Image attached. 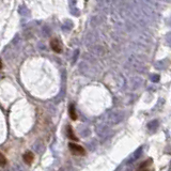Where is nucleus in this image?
<instances>
[{"instance_id":"20e7f679","label":"nucleus","mask_w":171,"mask_h":171,"mask_svg":"<svg viewBox=\"0 0 171 171\" xmlns=\"http://www.w3.org/2000/svg\"><path fill=\"white\" fill-rule=\"evenodd\" d=\"M66 134H68V139L73 140V141H77L78 138L74 135V131H73V128L71 127V126H68V128H66Z\"/></svg>"},{"instance_id":"6e6552de","label":"nucleus","mask_w":171,"mask_h":171,"mask_svg":"<svg viewBox=\"0 0 171 171\" xmlns=\"http://www.w3.org/2000/svg\"><path fill=\"white\" fill-rule=\"evenodd\" d=\"M70 11H71V14H73V15H75V16L80 15V12H79V10H78L77 8H72Z\"/></svg>"},{"instance_id":"f257e3e1","label":"nucleus","mask_w":171,"mask_h":171,"mask_svg":"<svg viewBox=\"0 0 171 171\" xmlns=\"http://www.w3.org/2000/svg\"><path fill=\"white\" fill-rule=\"evenodd\" d=\"M70 150L74 155H84L86 151L81 146H78L76 143H70Z\"/></svg>"},{"instance_id":"7ed1b4c3","label":"nucleus","mask_w":171,"mask_h":171,"mask_svg":"<svg viewBox=\"0 0 171 171\" xmlns=\"http://www.w3.org/2000/svg\"><path fill=\"white\" fill-rule=\"evenodd\" d=\"M23 158H24V162H25L27 165H31L32 162H33V159H34L33 153L26 152L25 154H24V156H23Z\"/></svg>"},{"instance_id":"1a4fd4ad","label":"nucleus","mask_w":171,"mask_h":171,"mask_svg":"<svg viewBox=\"0 0 171 171\" xmlns=\"http://www.w3.org/2000/svg\"><path fill=\"white\" fill-rule=\"evenodd\" d=\"M68 3H70L71 6H74L75 3H76V0H68Z\"/></svg>"},{"instance_id":"9d476101","label":"nucleus","mask_w":171,"mask_h":171,"mask_svg":"<svg viewBox=\"0 0 171 171\" xmlns=\"http://www.w3.org/2000/svg\"><path fill=\"white\" fill-rule=\"evenodd\" d=\"M139 171H150V170H148V169H144V168H140Z\"/></svg>"},{"instance_id":"423d86ee","label":"nucleus","mask_w":171,"mask_h":171,"mask_svg":"<svg viewBox=\"0 0 171 171\" xmlns=\"http://www.w3.org/2000/svg\"><path fill=\"white\" fill-rule=\"evenodd\" d=\"M18 13H19V15L27 16V15H29V10L27 9L26 6H19V9H18Z\"/></svg>"},{"instance_id":"39448f33","label":"nucleus","mask_w":171,"mask_h":171,"mask_svg":"<svg viewBox=\"0 0 171 171\" xmlns=\"http://www.w3.org/2000/svg\"><path fill=\"white\" fill-rule=\"evenodd\" d=\"M68 113H70V117H71L72 120H77V113H76V111H75V106L74 104H72L71 106H70V109H68Z\"/></svg>"},{"instance_id":"f8f14e48","label":"nucleus","mask_w":171,"mask_h":171,"mask_svg":"<svg viewBox=\"0 0 171 171\" xmlns=\"http://www.w3.org/2000/svg\"><path fill=\"white\" fill-rule=\"evenodd\" d=\"M165 1H169V0H165Z\"/></svg>"},{"instance_id":"0eeeda50","label":"nucleus","mask_w":171,"mask_h":171,"mask_svg":"<svg viewBox=\"0 0 171 171\" xmlns=\"http://www.w3.org/2000/svg\"><path fill=\"white\" fill-rule=\"evenodd\" d=\"M6 165V158L2 153H0V167H4Z\"/></svg>"},{"instance_id":"f03ea898","label":"nucleus","mask_w":171,"mask_h":171,"mask_svg":"<svg viewBox=\"0 0 171 171\" xmlns=\"http://www.w3.org/2000/svg\"><path fill=\"white\" fill-rule=\"evenodd\" d=\"M50 47L57 53H60L62 51V46H61V43H60V41L58 39H53L50 41Z\"/></svg>"},{"instance_id":"9b49d317","label":"nucleus","mask_w":171,"mask_h":171,"mask_svg":"<svg viewBox=\"0 0 171 171\" xmlns=\"http://www.w3.org/2000/svg\"><path fill=\"white\" fill-rule=\"evenodd\" d=\"M1 68H2V62H1V60H0V70H1Z\"/></svg>"}]
</instances>
